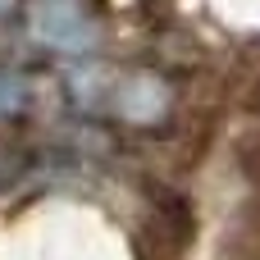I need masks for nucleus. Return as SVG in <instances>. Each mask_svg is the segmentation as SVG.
Returning a JSON list of instances; mask_svg holds the SVG:
<instances>
[{"instance_id": "nucleus-1", "label": "nucleus", "mask_w": 260, "mask_h": 260, "mask_svg": "<svg viewBox=\"0 0 260 260\" xmlns=\"http://www.w3.org/2000/svg\"><path fill=\"white\" fill-rule=\"evenodd\" d=\"M9 5H14V0H0V14H5V9H9Z\"/></svg>"}]
</instances>
